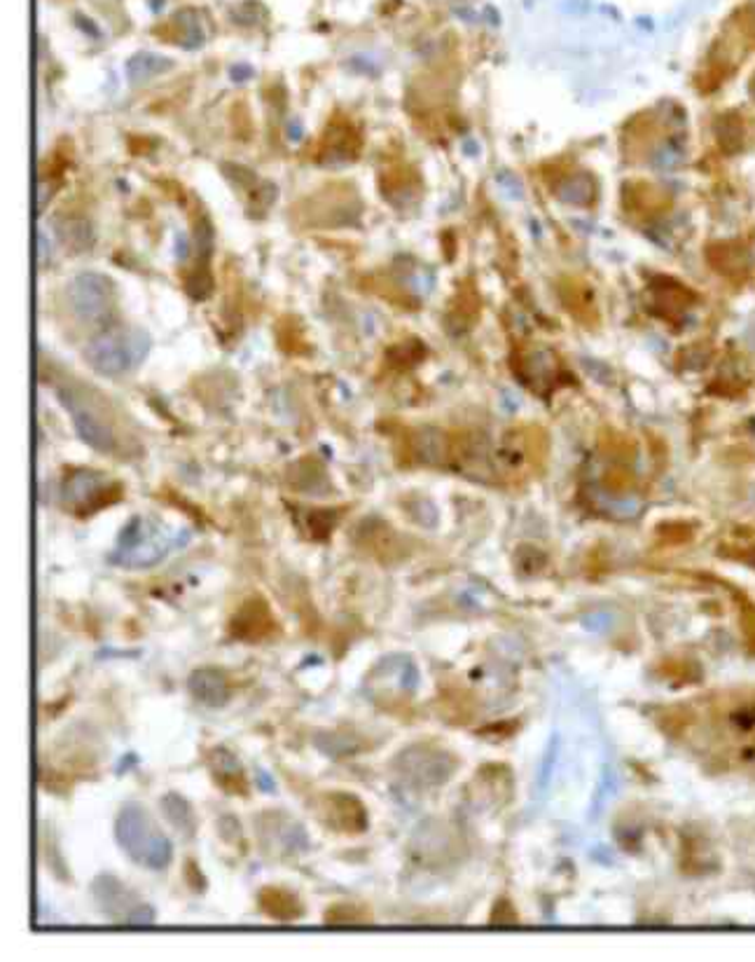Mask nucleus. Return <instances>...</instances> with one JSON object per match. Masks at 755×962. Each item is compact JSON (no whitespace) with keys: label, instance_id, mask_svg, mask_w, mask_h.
<instances>
[{"label":"nucleus","instance_id":"nucleus-4","mask_svg":"<svg viewBox=\"0 0 755 962\" xmlns=\"http://www.w3.org/2000/svg\"><path fill=\"white\" fill-rule=\"evenodd\" d=\"M171 539L159 528H150L148 520L133 518L125 532L119 534V546L113 555V562L123 567H153L169 553Z\"/></svg>","mask_w":755,"mask_h":962},{"label":"nucleus","instance_id":"nucleus-7","mask_svg":"<svg viewBox=\"0 0 755 962\" xmlns=\"http://www.w3.org/2000/svg\"><path fill=\"white\" fill-rule=\"evenodd\" d=\"M68 300L75 317L85 324H101L111 317L115 291L111 279L87 273L75 277L68 286Z\"/></svg>","mask_w":755,"mask_h":962},{"label":"nucleus","instance_id":"nucleus-5","mask_svg":"<svg viewBox=\"0 0 755 962\" xmlns=\"http://www.w3.org/2000/svg\"><path fill=\"white\" fill-rule=\"evenodd\" d=\"M92 895L97 907L115 923L141 925L155 921V911L115 876H99L92 883Z\"/></svg>","mask_w":755,"mask_h":962},{"label":"nucleus","instance_id":"nucleus-1","mask_svg":"<svg viewBox=\"0 0 755 962\" xmlns=\"http://www.w3.org/2000/svg\"><path fill=\"white\" fill-rule=\"evenodd\" d=\"M117 844L131 857L136 864L148 869H166L174 860V846L169 836L162 832V826L153 820V815L139 803L123 806L115 822Z\"/></svg>","mask_w":755,"mask_h":962},{"label":"nucleus","instance_id":"nucleus-2","mask_svg":"<svg viewBox=\"0 0 755 962\" xmlns=\"http://www.w3.org/2000/svg\"><path fill=\"white\" fill-rule=\"evenodd\" d=\"M150 352V336L133 326L103 330L85 350L87 364L103 378H119L139 368Z\"/></svg>","mask_w":755,"mask_h":962},{"label":"nucleus","instance_id":"nucleus-10","mask_svg":"<svg viewBox=\"0 0 755 962\" xmlns=\"http://www.w3.org/2000/svg\"><path fill=\"white\" fill-rule=\"evenodd\" d=\"M321 808L325 813V822L335 832L342 834H362L368 830L370 818L368 808L358 796L349 792H328L321 796Z\"/></svg>","mask_w":755,"mask_h":962},{"label":"nucleus","instance_id":"nucleus-14","mask_svg":"<svg viewBox=\"0 0 755 962\" xmlns=\"http://www.w3.org/2000/svg\"><path fill=\"white\" fill-rule=\"evenodd\" d=\"M258 901L265 915L279 923H295L305 915V904H302V899L291 890L277 888V885H267V888H263Z\"/></svg>","mask_w":755,"mask_h":962},{"label":"nucleus","instance_id":"nucleus-15","mask_svg":"<svg viewBox=\"0 0 755 962\" xmlns=\"http://www.w3.org/2000/svg\"><path fill=\"white\" fill-rule=\"evenodd\" d=\"M159 806L164 818L176 826V832H180L185 838L194 836V832H197V815H194L188 799H183V796L176 792H169L159 801Z\"/></svg>","mask_w":755,"mask_h":962},{"label":"nucleus","instance_id":"nucleus-16","mask_svg":"<svg viewBox=\"0 0 755 962\" xmlns=\"http://www.w3.org/2000/svg\"><path fill=\"white\" fill-rule=\"evenodd\" d=\"M169 66H171L169 59H162V56L145 52V54H139V56L131 59L129 66H127V75H129L131 83H141V80L153 78V75L162 73L164 68H169Z\"/></svg>","mask_w":755,"mask_h":962},{"label":"nucleus","instance_id":"nucleus-13","mask_svg":"<svg viewBox=\"0 0 755 962\" xmlns=\"http://www.w3.org/2000/svg\"><path fill=\"white\" fill-rule=\"evenodd\" d=\"M208 765L210 773H214L216 783L228 792V794H248V780L241 763L236 761V757L232 751H228L225 747H214L208 751Z\"/></svg>","mask_w":755,"mask_h":962},{"label":"nucleus","instance_id":"nucleus-21","mask_svg":"<svg viewBox=\"0 0 755 962\" xmlns=\"http://www.w3.org/2000/svg\"><path fill=\"white\" fill-rule=\"evenodd\" d=\"M746 558H748V562H751V565L755 567V550H753V553H748V555H746Z\"/></svg>","mask_w":755,"mask_h":962},{"label":"nucleus","instance_id":"nucleus-6","mask_svg":"<svg viewBox=\"0 0 755 962\" xmlns=\"http://www.w3.org/2000/svg\"><path fill=\"white\" fill-rule=\"evenodd\" d=\"M64 506L75 510V514H94V510H101L108 504L117 502L119 494H123V485H108L101 473L97 471H73L71 476H66L64 480Z\"/></svg>","mask_w":755,"mask_h":962},{"label":"nucleus","instance_id":"nucleus-19","mask_svg":"<svg viewBox=\"0 0 755 962\" xmlns=\"http://www.w3.org/2000/svg\"><path fill=\"white\" fill-rule=\"evenodd\" d=\"M185 878H188L192 890H197V893L206 890V878L202 876V871H200V866H197V862H194V860L185 862Z\"/></svg>","mask_w":755,"mask_h":962},{"label":"nucleus","instance_id":"nucleus-11","mask_svg":"<svg viewBox=\"0 0 755 962\" xmlns=\"http://www.w3.org/2000/svg\"><path fill=\"white\" fill-rule=\"evenodd\" d=\"M258 832L263 846L285 855L309 850V838L302 826L285 813H263L258 818Z\"/></svg>","mask_w":755,"mask_h":962},{"label":"nucleus","instance_id":"nucleus-12","mask_svg":"<svg viewBox=\"0 0 755 962\" xmlns=\"http://www.w3.org/2000/svg\"><path fill=\"white\" fill-rule=\"evenodd\" d=\"M190 694L208 708H222L232 698V686L228 674L218 668H200L190 674L188 680Z\"/></svg>","mask_w":755,"mask_h":962},{"label":"nucleus","instance_id":"nucleus-18","mask_svg":"<svg viewBox=\"0 0 755 962\" xmlns=\"http://www.w3.org/2000/svg\"><path fill=\"white\" fill-rule=\"evenodd\" d=\"M335 522H337V516L330 514V510H311V514L307 516L309 536L313 541H325L332 534V530H335Z\"/></svg>","mask_w":755,"mask_h":962},{"label":"nucleus","instance_id":"nucleus-8","mask_svg":"<svg viewBox=\"0 0 755 962\" xmlns=\"http://www.w3.org/2000/svg\"><path fill=\"white\" fill-rule=\"evenodd\" d=\"M62 398L73 417L75 429H78V433H80V439L89 447L99 450V453H113L115 445H117V435H115L113 425L108 422V419H105L103 410L97 408L92 401L80 398L75 394H68Z\"/></svg>","mask_w":755,"mask_h":962},{"label":"nucleus","instance_id":"nucleus-9","mask_svg":"<svg viewBox=\"0 0 755 962\" xmlns=\"http://www.w3.org/2000/svg\"><path fill=\"white\" fill-rule=\"evenodd\" d=\"M230 635L239 642H265L277 635V616L263 595L246 597L230 619Z\"/></svg>","mask_w":755,"mask_h":962},{"label":"nucleus","instance_id":"nucleus-17","mask_svg":"<svg viewBox=\"0 0 755 962\" xmlns=\"http://www.w3.org/2000/svg\"><path fill=\"white\" fill-rule=\"evenodd\" d=\"M370 911L360 904H349V901H340V904L330 907L325 911V923L328 925H358V923H370Z\"/></svg>","mask_w":755,"mask_h":962},{"label":"nucleus","instance_id":"nucleus-3","mask_svg":"<svg viewBox=\"0 0 755 962\" xmlns=\"http://www.w3.org/2000/svg\"><path fill=\"white\" fill-rule=\"evenodd\" d=\"M396 773L417 787H435L445 785L455 775L457 759L445 749H435L431 745H412L402 749L394 761Z\"/></svg>","mask_w":755,"mask_h":962},{"label":"nucleus","instance_id":"nucleus-20","mask_svg":"<svg viewBox=\"0 0 755 962\" xmlns=\"http://www.w3.org/2000/svg\"><path fill=\"white\" fill-rule=\"evenodd\" d=\"M742 630H744L748 646L755 651V607H746V609H744V616H742Z\"/></svg>","mask_w":755,"mask_h":962}]
</instances>
